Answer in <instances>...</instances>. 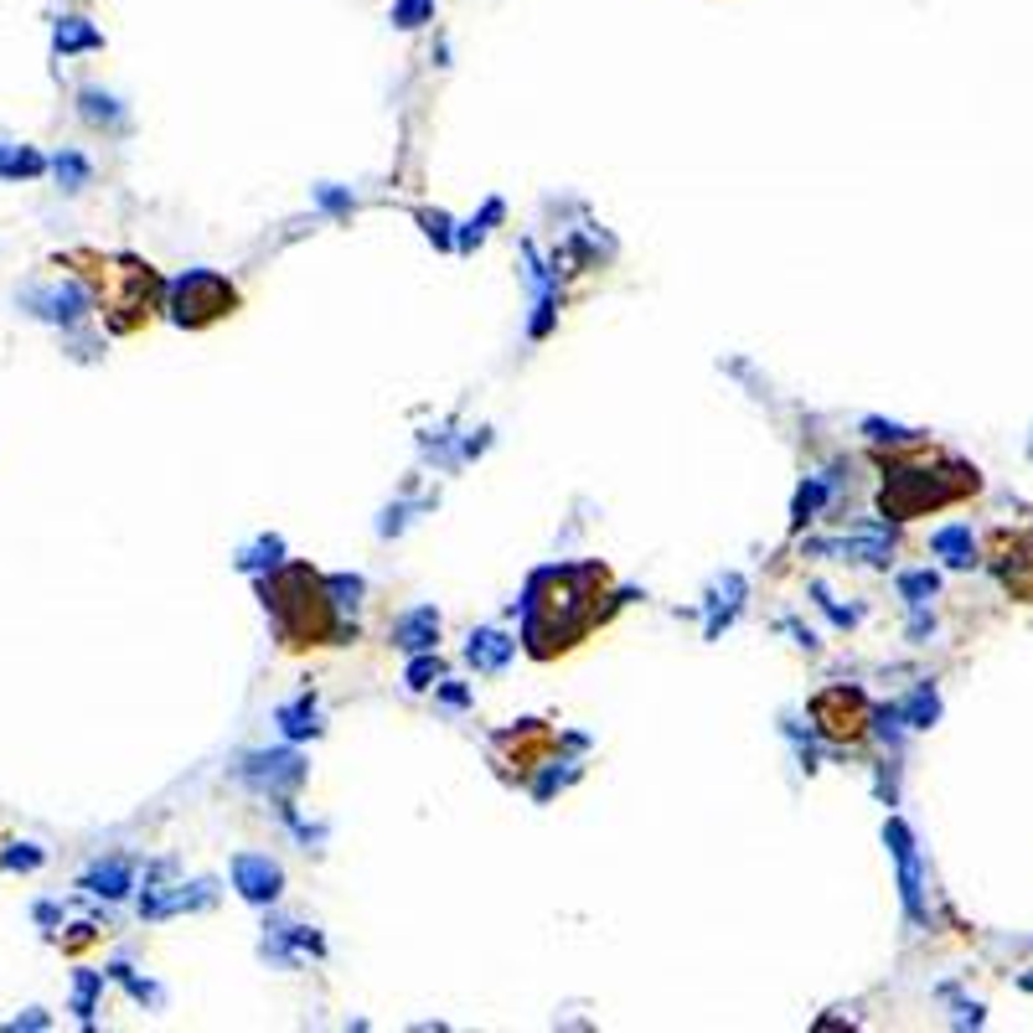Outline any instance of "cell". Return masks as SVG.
<instances>
[{
	"instance_id": "obj_1",
	"label": "cell",
	"mask_w": 1033,
	"mask_h": 1033,
	"mask_svg": "<svg viewBox=\"0 0 1033 1033\" xmlns=\"http://www.w3.org/2000/svg\"><path fill=\"white\" fill-rule=\"evenodd\" d=\"M605 584H611V574H605L600 563H569V569H542V574H532L523 605H517V611H523L527 651L538 661H548L553 651H569V646L584 641V636L611 615V605H620V600L600 605V600H605Z\"/></svg>"
},
{
	"instance_id": "obj_2",
	"label": "cell",
	"mask_w": 1033,
	"mask_h": 1033,
	"mask_svg": "<svg viewBox=\"0 0 1033 1033\" xmlns=\"http://www.w3.org/2000/svg\"><path fill=\"white\" fill-rule=\"evenodd\" d=\"M259 594H264V611H270L274 630L289 651H306V646H331L341 636H356V626H347L331 600V584L321 574H310L306 563H279L270 569V579H259Z\"/></svg>"
},
{
	"instance_id": "obj_3",
	"label": "cell",
	"mask_w": 1033,
	"mask_h": 1033,
	"mask_svg": "<svg viewBox=\"0 0 1033 1033\" xmlns=\"http://www.w3.org/2000/svg\"><path fill=\"white\" fill-rule=\"evenodd\" d=\"M88 264H94V270H88L94 306L103 310L109 331L130 337V331H140V326L161 310V274H155L151 264H140V259H130V254H119V259L88 254Z\"/></svg>"
},
{
	"instance_id": "obj_4",
	"label": "cell",
	"mask_w": 1033,
	"mask_h": 1033,
	"mask_svg": "<svg viewBox=\"0 0 1033 1033\" xmlns=\"http://www.w3.org/2000/svg\"><path fill=\"white\" fill-rule=\"evenodd\" d=\"M971 492H977L971 465H956V460L950 465H910V460H899V465H889L879 486V512L894 517V523H910V517L950 507V502H961Z\"/></svg>"
},
{
	"instance_id": "obj_5",
	"label": "cell",
	"mask_w": 1033,
	"mask_h": 1033,
	"mask_svg": "<svg viewBox=\"0 0 1033 1033\" xmlns=\"http://www.w3.org/2000/svg\"><path fill=\"white\" fill-rule=\"evenodd\" d=\"M166 310H171V321L176 326H191V331H197V326H212V321H222V316H233L238 289L212 270H191L187 279L171 285Z\"/></svg>"
},
{
	"instance_id": "obj_6",
	"label": "cell",
	"mask_w": 1033,
	"mask_h": 1033,
	"mask_svg": "<svg viewBox=\"0 0 1033 1033\" xmlns=\"http://www.w3.org/2000/svg\"><path fill=\"white\" fill-rule=\"evenodd\" d=\"M812 724L827 734L832 745H853L873 724V708H868V697L858 688H827V693L812 697Z\"/></svg>"
},
{
	"instance_id": "obj_7",
	"label": "cell",
	"mask_w": 1033,
	"mask_h": 1033,
	"mask_svg": "<svg viewBox=\"0 0 1033 1033\" xmlns=\"http://www.w3.org/2000/svg\"><path fill=\"white\" fill-rule=\"evenodd\" d=\"M238 776L249 780L259 796L289 801V791L310 776V765H306V755H295V749H259V755H249V760L238 765Z\"/></svg>"
},
{
	"instance_id": "obj_8",
	"label": "cell",
	"mask_w": 1033,
	"mask_h": 1033,
	"mask_svg": "<svg viewBox=\"0 0 1033 1033\" xmlns=\"http://www.w3.org/2000/svg\"><path fill=\"white\" fill-rule=\"evenodd\" d=\"M812 553H837L843 563H873V569H889L894 559V532L879 523L858 527L853 538H832V542H812Z\"/></svg>"
},
{
	"instance_id": "obj_9",
	"label": "cell",
	"mask_w": 1033,
	"mask_h": 1033,
	"mask_svg": "<svg viewBox=\"0 0 1033 1033\" xmlns=\"http://www.w3.org/2000/svg\"><path fill=\"white\" fill-rule=\"evenodd\" d=\"M233 889L249 899V904H274L279 889H285V868L274 864V858H264V853H238L233 858Z\"/></svg>"
},
{
	"instance_id": "obj_10",
	"label": "cell",
	"mask_w": 1033,
	"mask_h": 1033,
	"mask_svg": "<svg viewBox=\"0 0 1033 1033\" xmlns=\"http://www.w3.org/2000/svg\"><path fill=\"white\" fill-rule=\"evenodd\" d=\"M883 837H889V847H894V858H899V894H904V910H910V920H925V904H920V853H915V837H910V827H904L899 816L883 827Z\"/></svg>"
},
{
	"instance_id": "obj_11",
	"label": "cell",
	"mask_w": 1033,
	"mask_h": 1033,
	"mask_svg": "<svg viewBox=\"0 0 1033 1033\" xmlns=\"http://www.w3.org/2000/svg\"><path fill=\"white\" fill-rule=\"evenodd\" d=\"M32 306H36V316H47V321L73 326L78 316H88V310H94V295H88L84 279H68V285L36 289V295H32Z\"/></svg>"
},
{
	"instance_id": "obj_12",
	"label": "cell",
	"mask_w": 1033,
	"mask_h": 1033,
	"mask_svg": "<svg viewBox=\"0 0 1033 1033\" xmlns=\"http://www.w3.org/2000/svg\"><path fill=\"white\" fill-rule=\"evenodd\" d=\"M264 956L279 966H295L300 956H326V941L306 925H274V935L264 941Z\"/></svg>"
},
{
	"instance_id": "obj_13",
	"label": "cell",
	"mask_w": 1033,
	"mask_h": 1033,
	"mask_svg": "<svg viewBox=\"0 0 1033 1033\" xmlns=\"http://www.w3.org/2000/svg\"><path fill=\"white\" fill-rule=\"evenodd\" d=\"M435 641H440V615H435V605H419V611H408L393 620V646H404V651H435Z\"/></svg>"
},
{
	"instance_id": "obj_14",
	"label": "cell",
	"mask_w": 1033,
	"mask_h": 1033,
	"mask_svg": "<svg viewBox=\"0 0 1033 1033\" xmlns=\"http://www.w3.org/2000/svg\"><path fill=\"white\" fill-rule=\"evenodd\" d=\"M212 904V883H182L176 894H145L140 899V915L145 920H166V915H182V910H207Z\"/></svg>"
},
{
	"instance_id": "obj_15",
	"label": "cell",
	"mask_w": 1033,
	"mask_h": 1033,
	"mask_svg": "<svg viewBox=\"0 0 1033 1033\" xmlns=\"http://www.w3.org/2000/svg\"><path fill=\"white\" fill-rule=\"evenodd\" d=\"M512 651H517V641H507L502 630H475L471 641H465V661H471L475 672H486V678H496L507 667Z\"/></svg>"
},
{
	"instance_id": "obj_16",
	"label": "cell",
	"mask_w": 1033,
	"mask_h": 1033,
	"mask_svg": "<svg viewBox=\"0 0 1033 1033\" xmlns=\"http://www.w3.org/2000/svg\"><path fill=\"white\" fill-rule=\"evenodd\" d=\"M998 548L1018 559V569H1013V563H998V579L1018 594V600H1029V605H1033V542H1013V538H1002Z\"/></svg>"
},
{
	"instance_id": "obj_17",
	"label": "cell",
	"mask_w": 1033,
	"mask_h": 1033,
	"mask_svg": "<svg viewBox=\"0 0 1033 1033\" xmlns=\"http://www.w3.org/2000/svg\"><path fill=\"white\" fill-rule=\"evenodd\" d=\"M935 559H946L950 569H971L977 563V538H971V527H941L931 538Z\"/></svg>"
},
{
	"instance_id": "obj_18",
	"label": "cell",
	"mask_w": 1033,
	"mask_h": 1033,
	"mask_svg": "<svg viewBox=\"0 0 1033 1033\" xmlns=\"http://www.w3.org/2000/svg\"><path fill=\"white\" fill-rule=\"evenodd\" d=\"M279 728H285V739H310V734H321V708H316V697H295V703H285L279 708Z\"/></svg>"
},
{
	"instance_id": "obj_19",
	"label": "cell",
	"mask_w": 1033,
	"mask_h": 1033,
	"mask_svg": "<svg viewBox=\"0 0 1033 1033\" xmlns=\"http://www.w3.org/2000/svg\"><path fill=\"white\" fill-rule=\"evenodd\" d=\"M130 864L124 858H114V864H99L94 873H84V889L88 894H103V899H124L130 894Z\"/></svg>"
},
{
	"instance_id": "obj_20",
	"label": "cell",
	"mask_w": 1033,
	"mask_h": 1033,
	"mask_svg": "<svg viewBox=\"0 0 1033 1033\" xmlns=\"http://www.w3.org/2000/svg\"><path fill=\"white\" fill-rule=\"evenodd\" d=\"M739 600H745V579L739 574H724V584L713 590V615H708V641L718 636V630L734 620V611H739Z\"/></svg>"
},
{
	"instance_id": "obj_21",
	"label": "cell",
	"mask_w": 1033,
	"mask_h": 1033,
	"mask_svg": "<svg viewBox=\"0 0 1033 1033\" xmlns=\"http://www.w3.org/2000/svg\"><path fill=\"white\" fill-rule=\"evenodd\" d=\"M103 47V36L88 26L84 17H63L57 21V52L68 57V52H99Z\"/></svg>"
},
{
	"instance_id": "obj_22",
	"label": "cell",
	"mask_w": 1033,
	"mask_h": 1033,
	"mask_svg": "<svg viewBox=\"0 0 1033 1033\" xmlns=\"http://www.w3.org/2000/svg\"><path fill=\"white\" fill-rule=\"evenodd\" d=\"M47 171V161L36 151H26V145H0V176L6 182H21V176H42Z\"/></svg>"
},
{
	"instance_id": "obj_23",
	"label": "cell",
	"mask_w": 1033,
	"mask_h": 1033,
	"mask_svg": "<svg viewBox=\"0 0 1033 1033\" xmlns=\"http://www.w3.org/2000/svg\"><path fill=\"white\" fill-rule=\"evenodd\" d=\"M899 594H904V605H910V611H925L935 594H941V574H931V569L899 574Z\"/></svg>"
},
{
	"instance_id": "obj_24",
	"label": "cell",
	"mask_w": 1033,
	"mask_h": 1033,
	"mask_svg": "<svg viewBox=\"0 0 1033 1033\" xmlns=\"http://www.w3.org/2000/svg\"><path fill=\"white\" fill-rule=\"evenodd\" d=\"M822 502H827V481H822V475H812V481H806V486H801V492H796V507H791V523H796V527H806V523H812V517H816V512H822Z\"/></svg>"
},
{
	"instance_id": "obj_25",
	"label": "cell",
	"mask_w": 1033,
	"mask_h": 1033,
	"mask_svg": "<svg viewBox=\"0 0 1033 1033\" xmlns=\"http://www.w3.org/2000/svg\"><path fill=\"white\" fill-rule=\"evenodd\" d=\"M393 26L398 32H414V26H424V21H435V0H393Z\"/></svg>"
},
{
	"instance_id": "obj_26",
	"label": "cell",
	"mask_w": 1033,
	"mask_h": 1033,
	"mask_svg": "<svg viewBox=\"0 0 1033 1033\" xmlns=\"http://www.w3.org/2000/svg\"><path fill=\"white\" fill-rule=\"evenodd\" d=\"M440 678H444V661L435 657V651H419V657L408 661V688H414V693H424V688H435Z\"/></svg>"
},
{
	"instance_id": "obj_27",
	"label": "cell",
	"mask_w": 1033,
	"mask_h": 1033,
	"mask_svg": "<svg viewBox=\"0 0 1033 1033\" xmlns=\"http://www.w3.org/2000/svg\"><path fill=\"white\" fill-rule=\"evenodd\" d=\"M52 171H57V182H63V191H78L88 182V161L78 151H63L57 161H52Z\"/></svg>"
},
{
	"instance_id": "obj_28",
	"label": "cell",
	"mask_w": 1033,
	"mask_h": 1033,
	"mask_svg": "<svg viewBox=\"0 0 1033 1033\" xmlns=\"http://www.w3.org/2000/svg\"><path fill=\"white\" fill-rule=\"evenodd\" d=\"M935 713H941V703H935V693H931V688H920V693L910 697V703H904V724H910V728H931V718H935Z\"/></svg>"
},
{
	"instance_id": "obj_29",
	"label": "cell",
	"mask_w": 1033,
	"mask_h": 1033,
	"mask_svg": "<svg viewBox=\"0 0 1033 1033\" xmlns=\"http://www.w3.org/2000/svg\"><path fill=\"white\" fill-rule=\"evenodd\" d=\"M84 119L88 124H119V103L109 99V94H99V88H88L84 94Z\"/></svg>"
},
{
	"instance_id": "obj_30",
	"label": "cell",
	"mask_w": 1033,
	"mask_h": 1033,
	"mask_svg": "<svg viewBox=\"0 0 1033 1033\" xmlns=\"http://www.w3.org/2000/svg\"><path fill=\"white\" fill-rule=\"evenodd\" d=\"M492 222H502V202H496V197H492V202H486V212H481V218H471V222H465V233H460V249H475L481 238L492 233Z\"/></svg>"
},
{
	"instance_id": "obj_31",
	"label": "cell",
	"mask_w": 1033,
	"mask_h": 1033,
	"mask_svg": "<svg viewBox=\"0 0 1033 1033\" xmlns=\"http://www.w3.org/2000/svg\"><path fill=\"white\" fill-rule=\"evenodd\" d=\"M864 429L873 444H920V429H899V424H883V419H868Z\"/></svg>"
},
{
	"instance_id": "obj_32",
	"label": "cell",
	"mask_w": 1033,
	"mask_h": 1033,
	"mask_svg": "<svg viewBox=\"0 0 1033 1033\" xmlns=\"http://www.w3.org/2000/svg\"><path fill=\"white\" fill-rule=\"evenodd\" d=\"M326 584H331V600H337V611H341V615L356 611V600H362V579H352V574H331Z\"/></svg>"
},
{
	"instance_id": "obj_33",
	"label": "cell",
	"mask_w": 1033,
	"mask_h": 1033,
	"mask_svg": "<svg viewBox=\"0 0 1033 1033\" xmlns=\"http://www.w3.org/2000/svg\"><path fill=\"white\" fill-rule=\"evenodd\" d=\"M109 977H114V982H124V987H130V998H135V1002H161V992H155L151 982H140V977H135V971H130V966H124V961H114V966H109Z\"/></svg>"
},
{
	"instance_id": "obj_34",
	"label": "cell",
	"mask_w": 1033,
	"mask_h": 1033,
	"mask_svg": "<svg viewBox=\"0 0 1033 1033\" xmlns=\"http://www.w3.org/2000/svg\"><path fill=\"white\" fill-rule=\"evenodd\" d=\"M42 864V847H32V843H17L11 853H0V868H11V873H26V868H36Z\"/></svg>"
},
{
	"instance_id": "obj_35",
	"label": "cell",
	"mask_w": 1033,
	"mask_h": 1033,
	"mask_svg": "<svg viewBox=\"0 0 1033 1033\" xmlns=\"http://www.w3.org/2000/svg\"><path fill=\"white\" fill-rule=\"evenodd\" d=\"M103 987V977H94V971H84L78 977V1002H73V1013L84 1018V1023H94V992Z\"/></svg>"
},
{
	"instance_id": "obj_36",
	"label": "cell",
	"mask_w": 1033,
	"mask_h": 1033,
	"mask_svg": "<svg viewBox=\"0 0 1033 1033\" xmlns=\"http://www.w3.org/2000/svg\"><path fill=\"white\" fill-rule=\"evenodd\" d=\"M419 222H424V233L435 238L440 249H455V233H450V218H444V212H419Z\"/></svg>"
},
{
	"instance_id": "obj_37",
	"label": "cell",
	"mask_w": 1033,
	"mask_h": 1033,
	"mask_svg": "<svg viewBox=\"0 0 1033 1033\" xmlns=\"http://www.w3.org/2000/svg\"><path fill=\"white\" fill-rule=\"evenodd\" d=\"M316 202L331 207V212H352V197H347V191H337V187H316Z\"/></svg>"
},
{
	"instance_id": "obj_38",
	"label": "cell",
	"mask_w": 1033,
	"mask_h": 1033,
	"mask_svg": "<svg viewBox=\"0 0 1033 1033\" xmlns=\"http://www.w3.org/2000/svg\"><path fill=\"white\" fill-rule=\"evenodd\" d=\"M440 697H444V703H450V708H465V703H471V693H465L460 682H444V688H440Z\"/></svg>"
}]
</instances>
